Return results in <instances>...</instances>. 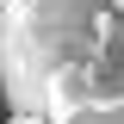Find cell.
I'll list each match as a JSON object with an SVG mask.
<instances>
[{
  "mask_svg": "<svg viewBox=\"0 0 124 124\" xmlns=\"http://www.w3.org/2000/svg\"><path fill=\"white\" fill-rule=\"evenodd\" d=\"M0 99L44 124H124V0H0Z\"/></svg>",
  "mask_w": 124,
  "mask_h": 124,
  "instance_id": "6da1fadb",
  "label": "cell"
},
{
  "mask_svg": "<svg viewBox=\"0 0 124 124\" xmlns=\"http://www.w3.org/2000/svg\"><path fill=\"white\" fill-rule=\"evenodd\" d=\"M6 124H44V118H31V112H6Z\"/></svg>",
  "mask_w": 124,
  "mask_h": 124,
  "instance_id": "7a4b0ae2",
  "label": "cell"
}]
</instances>
